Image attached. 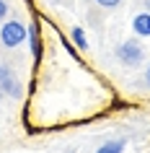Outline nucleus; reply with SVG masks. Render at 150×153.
<instances>
[{
    "mask_svg": "<svg viewBox=\"0 0 150 153\" xmlns=\"http://www.w3.org/2000/svg\"><path fill=\"white\" fill-rule=\"evenodd\" d=\"M117 57L122 65H129V68H134V65L142 62V57H145V49H142V44L137 39H127L124 44H119L117 49Z\"/></svg>",
    "mask_w": 150,
    "mask_h": 153,
    "instance_id": "obj_1",
    "label": "nucleus"
},
{
    "mask_svg": "<svg viewBox=\"0 0 150 153\" xmlns=\"http://www.w3.org/2000/svg\"><path fill=\"white\" fill-rule=\"evenodd\" d=\"M24 39H26V26L21 24V21H8V24H3V29H0V42H3L5 47H18Z\"/></svg>",
    "mask_w": 150,
    "mask_h": 153,
    "instance_id": "obj_2",
    "label": "nucleus"
},
{
    "mask_svg": "<svg viewBox=\"0 0 150 153\" xmlns=\"http://www.w3.org/2000/svg\"><path fill=\"white\" fill-rule=\"evenodd\" d=\"M0 88L8 96H21V86L16 81V73L10 68H5V65H0Z\"/></svg>",
    "mask_w": 150,
    "mask_h": 153,
    "instance_id": "obj_3",
    "label": "nucleus"
},
{
    "mask_svg": "<svg viewBox=\"0 0 150 153\" xmlns=\"http://www.w3.org/2000/svg\"><path fill=\"white\" fill-rule=\"evenodd\" d=\"M132 29L137 36H150V13H137L132 21Z\"/></svg>",
    "mask_w": 150,
    "mask_h": 153,
    "instance_id": "obj_4",
    "label": "nucleus"
},
{
    "mask_svg": "<svg viewBox=\"0 0 150 153\" xmlns=\"http://www.w3.org/2000/svg\"><path fill=\"white\" fill-rule=\"evenodd\" d=\"M26 36H29V42H31V52H34V57H41V42H39V29H36V26H29V29H26Z\"/></svg>",
    "mask_w": 150,
    "mask_h": 153,
    "instance_id": "obj_5",
    "label": "nucleus"
},
{
    "mask_svg": "<svg viewBox=\"0 0 150 153\" xmlns=\"http://www.w3.org/2000/svg\"><path fill=\"white\" fill-rule=\"evenodd\" d=\"M124 151V140H111V143H103L96 153H122Z\"/></svg>",
    "mask_w": 150,
    "mask_h": 153,
    "instance_id": "obj_6",
    "label": "nucleus"
},
{
    "mask_svg": "<svg viewBox=\"0 0 150 153\" xmlns=\"http://www.w3.org/2000/svg\"><path fill=\"white\" fill-rule=\"evenodd\" d=\"M72 42H75V47L83 49V52L88 49V39H86V34H83V29H72Z\"/></svg>",
    "mask_w": 150,
    "mask_h": 153,
    "instance_id": "obj_7",
    "label": "nucleus"
},
{
    "mask_svg": "<svg viewBox=\"0 0 150 153\" xmlns=\"http://www.w3.org/2000/svg\"><path fill=\"white\" fill-rule=\"evenodd\" d=\"M98 5H103V8H114V5H119L122 0H96Z\"/></svg>",
    "mask_w": 150,
    "mask_h": 153,
    "instance_id": "obj_8",
    "label": "nucleus"
},
{
    "mask_svg": "<svg viewBox=\"0 0 150 153\" xmlns=\"http://www.w3.org/2000/svg\"><path fill=\"white\" fill-rule=\"evenodd\" d=\"M5 16H8V3H5V0H0V21H3Z\"/></svg>",
    "mask_w": 150,
    "mask_h": 153,
    "instance_id": "obj_9",
    "label": "nucleus"
},
{
    "mask_svg": "<svg viewBox=\"0 0 150 153\" xmlns=\"http://www.w3.org/2000/svg\"><path fill=\"white\" fill-rule=\"evenodd\" d=\"M145 78H148V86H150V65H148V73H145Z\"/></svg>",
    "mask_w": 150,
    "mask_h": 153,
    "instance_id": "obj_10",
    "label": "nucleus"
},
{
    "mask_svg": "<svg viewBox=\"0 0 150 153\" xmlns=\"http://www.w3.org/2000/svg\"><path fill=\"white\" fill-rule=\"evenodd\" d=\"M0 99H3V88H0Z\"/></svg>",
    "mask_w": 150,
    "mask_h": 153,
    "instance_id": "obj_11",
    "label": "nucleus"
}]
</instances>
